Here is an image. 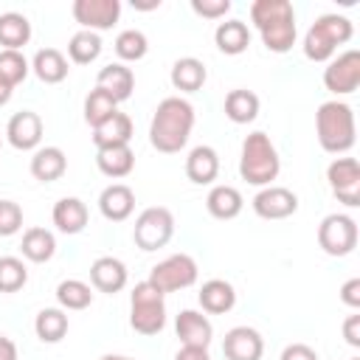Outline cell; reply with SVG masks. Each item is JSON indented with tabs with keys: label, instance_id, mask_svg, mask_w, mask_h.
Instances as JSON below:
<instances>
[{
	"label": "cell",
	"instance_id": "obj_6",
	"mask_svg": "<svg viewBox=\"0 0 360 360\" xmlns=\"http://www.w3.org/2000/svg\"><path fill=\"white\" fill-rule=\"evenodd\" d=\"M166 295L149 284V281H138L129 292V326L138 335H158L166 326Z\"/></svg>",
	"mask_w": 360,
	"mask_h": 360
},
{
	"label": "cell",
	"instance_id": "obj_31",
	"mask_svg": "<svg viewBox=\"0 0 360 360\" xmlns=\"http://www.w3.org/2000/svg\"><path fill=\"white\" fill-rule=\"evenodd\" d=\"M31 39V22L20 11L0 14V45L3 51H22Z\"/></svg>",
	"mask_w": 360,
	"mask_h": 360
},
{
	"label": "cell",
	"instance_id": "obj_2",
	"mask_svg": "<svg viewBox=\"0 0 360 360\" xmlns=\"http://www.w3.org/2000/svg\"><path fill=\"white\" fill-rule=\"evenodd\" d=\"M250 22L256 25L264 48L270 53H287L295 45V11L290 0H253Z\"/></svg>",
	"mask_w": 360,
	"mask_h": 360
},
{
	"label": "cell",
	"instance_id": "obj_41",
	"mask_svg": "<svg viewBox=\"0 0 360 360\" xmlns=\"http://www.w3.org/2000/svg\"><path fill=\"white\" fill-rule=\"evenodd\" d=\"M191 11L205 20H219L231 11V0H191Z\"/></svg>",
	"mask_w": 360,
	"mask_h": 360
},
{
	"label": "cell",
	"instance_id": "obj_46",
	"mask_svg": "<svg viewBox=\"0 0 360 360\" xmlns=\"http://www.w3.org/2000/svg\"><path fill=\"white\" fill-rule=\"evenodd\" d=\"M17 357H20L17 354V343L11 338L0 335V360H17Z\"/></svg>",
	"mask_w": 360,
	"mask_h": 360
},
{
	"label": "cell",
	"instance_id": "obj_39",
	"mask_svg": "<svg viewBox=\"0 0 360 360\" xmlns=\"http://www.w3.org/2000/svg\"><path fill=\"white\" fill-rule=\"evenodd\" d=\"M28 70H31V65L22 56V51H0V79L8 87H17L28 76Z\"/></svg>",
	"mask_w": 360,
	"mask_h": 360
},
{
	"label": "cell",
	"instance_id": "obj_26",
	"mask_svg": "<svg viewBox=\"0 0 360 360\" xmlns=\"http://www.w3.org/2000/svg\"><path fill=\"white\" fill-rule=\"evenodd\" d=\"M169 79H172V87L174 90H180V93H197L205 84L208 70H205V65L197 56H180L172 65Z\"/></svg>",
	"mask_w": 360,
	"mask_h": 360
},
{
	"label": "cell",
	"instance_id": "obj_34",
	"mask_svg": "<svg viewBox=\"0 0 360 360\" xmlns=\"http://www.w3.org/2000/svg\"><path fill=\"white\" fill-rule=\"evenodd\" d=\"M56 301L62 309H87L93 304V287L82 278H65L56 284Z\"/></svg>",
	"mask_w": 360,
	"mask_h": 360
},
{
	"label": "cell",
	"instance_id": "obj_24",
	"mask_svg": "<svg viewBox=\"0 0 360 360\" xmlns=\"http://www.w3.org/2000/svg\"><path fill=\"white\" fill-rule=\"evenodd\" d=\"M31 70H34L37 79L45 82V84H59V82H65L68 73H70L68 56H65L62 51H56V48H39V51L34 53V59H31Z\"/></svg>",
	"mask_w": 360,
	"mask_h": 360
},
{
	"label": "cell",
	"instance_id": "obj_44",
	"mask_svg": "<svg viewBox=\"0 0 360 360\" xmlns=\"http://www.w3.org/2000/svg\"><path fill=\"white\" fill-rule=\"evenodd\" d=\"M343 338L349 346H354V349L360 346V315H349L343 321Z\"/></svg>",
	"mask_w": 360,
	"mask_h": 360
},
{
	"label": "cell",
	"instance_id": "obj_42",
	"mask_svg": "<svg viewBox=\"0 0 360 360\" xmlns=\"http://www.w3.org/2000/svg\"><path fill=\"white\" fill-rule=\"evenodd\" d=\"M278 360H318V352L307 343H290Z\"/></svg>",
	"mask_w": 360,
	"mask_h": 360
},
{
	"label": "cell",
	"instance_id": "obj_25",
	"mask_svg": "<svg viewBox=\"0 0 360 360\" xmlns=\"http://www.w3.org/2000/svg\"><path fill=\"white\" fill-rule=\"evenodd\" d=\"M68 172V158L59 146H39L31 155V174L39 183H53Z\"/></svg>",
	"mask_w": 360,
	"mask_h": 360
},
{
	"label": "cell",
	"instance_id": "obj_10",
	"mask_svg": "<svg viewBox=\"0 0 360 360\" xmlns=\"http://www.w3.org/2000/svg\"><path fill=\"white\" fill-rule=\"evenodd\" d=\"M323 87L335 96H349L360 87V51L349 48L329 59L323 68Z\"/></svg>",
	"mask_w": 360,
	"mask_h": 360
},
{
	"label": "cell",
	"instance_id": "obj_18",
	"mask_svg": "<svg viewBox=\"0 0 360 360\" xmlns=\"http://www.w3.org/2000/svg\"><path fill=\"white\" fill-rule=\"evenodd\" d=\"M98 211L110 222H124L135 211V191L127 183H110L98 194Z\"/></svg>",
	"mask_w": 360,
	"mask_h": 360
},
{
	"label": "cell",
	"instance_id": "obj_20",
	"mask_svg": "<svg viewBox=\"0 0 360 360\" xmlns=\"http://www.w3.org/2000/svg\"><path fill=\"white\" fill-rule=\"evenodd\" d=\"M197 298H200L202 312H208V315H225V312H231L236 307V290L225 278H208V281H202Z\"/></svg>",
	"mask_w": 360,
	"mask_h": 360
},
{
	"label": "cell",
	"instance_id": "obj_14",
	"mask_svg": "<svg viewBox=\"0 0 360 360\" xmlns=\"http://www.w3.org/2000/svg\"><path fill=\"white\" fill-rule=\"evenodd\" d=\"M253 211L262 219H287L298 211V197L284 186H264L253 197Z\"/></svg>",
	"mask_w": 360,
	"mask_h": 360
},
{
	"label": "cell",
	"instance_id": "obj_38",
	"mask_svg": "<svg viewBox=\"0 0 360 360\" xmlns=\"http://www.w3.org/2000/svg\"><path fill=\"white\" fill-rule=\"evenodd\" d=\"M28 281V267L17 256H0V292H17Z\"/></svg>",
	"mask_w": 360,
	"mask_h": 360
},
{
	"label": "cell",
	"instance_id": "obj_16",
	"mask_svg": "<svg viewBox=\"0 0 360 360\" xmlns=\"http://www.w3.org/2000/svg\"><path fill=\"white\" fill-rule=\"evenodd\" d=\"M127 264L115 256H98L93 264H90V287L98 290V292H107V295H115L127 287Z\"/></svg>",
	"mask_w": 360,
	"mask_h": 360
},
{
	"label": "cell",
	"instance_id": "obj_11",
	"mask_svg": "<svg viewBox=\"0 0 360 360\" xmlns=\"http://www.w3.org/2000/svg\"><path fill=\"white\" fill-rule=\"evenodd\" d=\"M326 180H329L332 194L343 205H349V208L360 205V163H357V158H335L326 169Z\"/></svg>",
	"mask_w": 360,
	"mask_h": 360
},
{
	"label": "cell",
	"instance_id": "obj_9",
	"mask_svg": "<svg viewBox=\"0 0 360 360\" xmlns=\"http://www.w3.org/2000/svg\"><path fill=\"white\" fill-rule=\"evenodd\" d=\"M318 245L326 256H349L357 248V222L349 214H329L318 225Z\"/></svg>",
	"mask_w": 360,
	"mask_h": 360
},
{
	"label": "cell",
	"instance_id": "obj_29",
	"mask_svg": "<svg viewBox=\"0 0 360 360\" xmlns=\"http://www.w3.org/2000/svg\"><path fill=\"white\" fill-rule=\"evenodd\" d=\"M214 42L225 56H239L250 45V28L242 20H225L214 31Z\"/></svg>",
	"mask_w": 360,
	"mask_h": 360
},
{
	"label": "cell",
	"instance_id": "obj_43",
	"mask_svg": "<svg viewBox=\"0 0 360 360\" xmlns=\"http://www.w3.org/2000/svg\"><path fill=\"white\" fill-rule=\"evenodd\" d=\"M340 301L352 309H360V278H349L340 287Z\"/></svg>",
	"mask_w": 360,
	"mask_h": 360
},
{
	"label": "cell",
	"instance_id": "obj_23",
	"mask_svg": "<svg viewBox=\"0 0 360 360\" xmlns=\"http://www.w3.org/2000/svg\"><path fill=\"white\" fill-rule=\"evenodd\" d=\"M129 141H132V118L127 112H115L107 121H101L98 127H93V143H96V149L129 146Z\"/></svg>",
	"mask_w": 360,
	"mask_h": 360
},
{
	"label": "cell",
	"instance_id": "obj_47",
	"mask_svg": "<svg viewBox=\"0 0 360 360\" xmlns=\"http://www.w3.org/2000/svg\"><path fill=\"white\" fill-rule=\"evenodd\" d=\"M11 93H14V87H8V84H6L3 79H0V107L11 101Z\"/></svg>",
	"mask_w": 360,
	"mask_h": 360
},
{
	"label": "cell",
	"instance_id": "obj_33",
	"mask_svg": "<svg viewBox=\"0 0 360 360\" xmlns=\"http://www.w3.org/2000/svg\"><path fill=\"white\" fill-rule=\"evenodd\" d=\"M259 115V96L253 90L236 87L225 96V118L233 124H250Z\"/></svg>",
	"mask_w": 360,
	"mask_h": 360
},
{
	"label": "cell",
	"instance_id": "obj_12",
	"mask_svg": "<svg viewBox=\"0 0 360 360\" xmlns=\"http://www.w3.org/2000/svg\"><path fill=\"white\" fill-rule=\"evenodd\" d=\"M73 20L84 31H107L121 17V0H73Z\"/></svg>",
	"mask_w": 360,
	"mask_h": 360
},
{
	"label": "cell",
	"instance_id": "obj_22",
	"mask_svg": "<svg viewBox=\"0 0 360 360\" xmlns=\"http://www.w3.org/2000/svg\"><path fill=\"white\" fill-rule=\"evenodd\" d=\"M219 174V155L214 146H194L186 158V177L197 186H211Z\"/></svg>",
	"mask_w": 360,
	"mask_h": 360
},
{
	"label": "cell",
	"instance_id": "obj_4",
	"mask_svg": "<svg viewBox=\"0 0 360 360\" xmlns=\"http://www.w3.org/2000/svg\"><path fill=\"white\" fill-rule=\"evenodd\" d=\"M281 172V158L264 132H250L242 141V155H239V174L250 186H273V180Z\"/></svg>",
	"mask_w": 360,
	"mask_h": 360
},
{
	"label": "cell",
	"instance_id": "obj_1",
	"mask_svg": "<svg viewBox=\"0 0 360 360\" xmlns=\"http://www.w3.org/2000/svg\"><path fill=\"white\" fill-rule=\"evenodd\" d=\"M191 129H194V107L180 96H169L155 107L149 124V143L163 155H174L188 143Z\"/></svg>",
	"mask_w": 360,
	"mask_h": 360
},
{
	"label": "cell",
	"instance_id": "obj_35",
	"mask_svg": "<svg viewBox=\"0 0 360 360\" xmlns=\"http://www.w3.org/2000/svg\"><path fill=\"white\" fill-rule=\"evenodd\" d=\"M68 56L73 65H90L101 56V37L96 31H76L68 42Z\"/></svg>",
	"mask_w": 360,
	"mask_h": 360
},
{
	"label": "cell",
	"instance_id": "obj_36",
	"mask_svg": "<svg viewBox=\"0 0 360 360\" xmlns=\"http://www.w3.org/2000/svg\"><path fill=\"white\" fill-rule=\"evenodd\" d=\"M115 112H118V101L110 93H104L101 87H93L87 93V98H84V121L90 127H98L101 121H107Z\"/></svg>",
	"mask_w": 360,
	"mask_h": 360
},
{
	"label": "cell",
	"instance_id": "obj_3",
	"mask_svg": "<svg viewBox=\"0 0 360 360\" xmlns=\"http://www.w3.org/2000/svg\"><path fill=\"white\" fill-rule=\"evenodd\" d=\"M315 135L323 152L329 155H343L354 146L357 141V124H354V110L346 101H323L315 112Z\"/></svg>",
	"mask_w": 360,
	"mask_h": 360
},
{
	"label": "cell",
	"instance_id": "obj_30",
	"mask_svg": "<svg viewBox=\"0 0 360 360\" xmlns=\"http://www.w3.org/2000/svg\"><path fill=\"white\" fill-rule=\"evenodd\" d=\"M20 250H22V256H25L28 262L42 264V262H51V259H53V253H56V239H53V233H51L48 228L34 225V228H28V231L22 233Z\"/></svg>",
	"mask_w": 360,
	"mask_h": 360
},
{
	"label": "cell",
	"instance_id": "obj_45",
	"mask_svg": "<svg viewBox=\"0 0 360 360\" xmlns=\"http://www.w3.org/2000/svg\"><path fill=\"white\" fill-rule=\"evenodd\" d=\"M174 360H211V354H208V349H197V346H183L177 354H174Z\"/></svg>",
	"mask_w": 360,
	"mask_h": 360
},
{
	"label": "cell",
	"instance_id": "obj_8",
	"mask_svg": "<svg viewBox=\"0 0 360 360\" xmlns=\"http://www.w3.org/2000/svg\"><path fill=\"white\" fill-rule=\"evenodd\" d=\"M197 276H200V267L194 262V256L188 253H172L166 256L163 262H158L152 270H149V284H155L163 295L166 292H177V290H186L191 284H197Z\"/></svg>",
	"mask_w": 360,
	"mask_h": 360
},
{
	"label": "cell",
	"instance_id": "obj_48",
	"mask_svg": "<svg viewBox=\"0 0 360 360\" xmlns=\"http://www.w3.org/2000/svg\"><path fill=\"white\" fill-rule=\"evenodd\" d=\"M98 360H135V357H127V354H104Z\"/></svg>",
	"mask_w": 360,
	"mask_h": 360
},
{
	"label": "cell",
	"instance_id": "obj_21",
	"mask_svg": "<svg viewBox=\"0 0 360 360\" xmlns=\"http://www.w3.org/2000/svg\"><path fill=\"white\" fill-rule=\"evenodd\" d=\"M96 87H101L104 93H110V96L121 104V101H127V98L132 96V90H135V73H132L127 65H121V62H110V65H104V68L98 70Z\"/></svg>",
	"mask_w": 360,
	"mask_h": 360
},
{
	"label": "cell",
	"instance_id": "obj_13",
	"mask_svg": "<svg viewBox=\"0 0 360 360\" xmlns=\"http://www.w3.org/2000/svg\"><path fill=\"white\" fill-rule=\"evenodd\" d=\"M6 141L20 152H37L42 143V118L34 110H20L6 124Z\"/></svg>",
	"mask_w": 360,
	"mask_h": 360
},
{
	"label": "cell",
	"instance_id": "obj_7",
	"mask_svg": "<svg viewBox=\"0 0 360 360\" xmlns=\"http://www.w3.org/2000/svg\"><path fill=\"white\" fill-rule=\"evenodd\" d=\"M174 236V214L166 208V205H152V208H143L138 217H135V225H132V239L141 250H158V248H166Z\"/></svg>",
	"mask_w": 360,
	"mask_h": 360
},
{
	"label": "cell",
	"instance_id": "obj_37",
	"mask_svg": "<svg viewBox=\"0 0 360 360\" xmlns=\"http://www.w3.org/2000/svg\"><path fill=\"white\" fill-rule=\"evenodd\" d=\"M146 51H149V39H146V34L138 31V28H127V31H121V34L115 37V53H118L121 65H124V62H138V59H143Z\"/></svg>",
	"mask_w": 360,
	"mask_h": 360
},
{
	"label": "cell",
	"instance_id": "obj_50",
	"mask_svg": "<svg viewBox=\"0 0 360 360\" xmlns=\"http://www.w3.org/2000/svg\"><path fill=\"white\" fill-rule=\"evenodd\" d=\"M352 360H360V357H352Z\"/></svg>",
	"mask_w": 360,
	"mask_h": 360
},
{
	"label": "cell",
	"instance_id": "obj_32",
	"mask_svg": "<svg viewBox=\"0 0 360 360\" xmlns=\"http://www.w3.org/2000/svg\"><path fill=\"white\" fill-rule=\"evenodd\" d=\"M68 326H70V321L62 307H45L34 318V332L42 343H59L68 335Z\"/></svg>",
	"mask_w": 360,
	"mask_h": 360
},
{
	"label": "cell",
	"instance_id": "obj_40",
	"mask_svg": "<svg viewBox=\"0 0 360 360\" xmlns=\"http://www.w3.org/2000/svg\"><path fill=\"white\" fill-rule=\"evenodd\" d=\"M22 228V208L14 200H0V236H14Z\"/></svg>",
	"mask_w": 360,
	"mask_h": 360
},
{
	"label": "cell",
	"instance_id": "obj_28",
	"mask_svg": "<svg viewBox=\"0 0 360 360\" xmlns=\"http://www.w3.org/2000/svg\"><path fill=\"white\" fill-rule=\"evenodd\" d=\"M96 166L104 177L121 180L135 169V152L129 146H107V149H96Z\"/></svg>",
	"mask_w": 360,
	"mask_h": 360
},
{
	"label": "cell",
	"instance_id": "obj_19",
	"mask_svg": "<svg viewBox=\"0 0 360 360\" xmlns=\"http://www.w3.org/2000/svg\"><path fill=\"white\" fill-rule=\"evenodd\" d=\"M51 219L56 225V231L73 236V233H82L87 228V219H90V211L87 205L79 200V197H62L53 202V211H51Z\"/></svg>",
	"mask_w": 360,
	"mask_h": 360
},
{
	"label": "cell",
	"instance_id": "obj_17",
	"mask_svg": "<svg viewBox=\"0 0 360 360\" xmlns=\"http://www.w3.org/2000/svg\"><path fill=\"white\" fill-rule=\"evenodd\" d=\"M174 332L183 346H197V349H208L211 338H214V326H211L208 315H202L197 309H183L174 318Z\"/></svg>",
	"mask_w": 360,
	"mask_h": 360
},
{
	"label": "cell",
	"instance_id": "obj_49",
	"mask_svg": "<svg viewBox=\"0 0 360 360\" xmlns=\"http://www.w3.org/2000/svg\"><path fill=\"white\" fill-rule=\"evenodd\" d=\"M0 146H3V138H0Z\"/></svg>",
	"mask_w": 360,
	"mask_h": 360
},
{
	"label": "cell",
	"instance_id": "obj_5",
	"mask_svg": "<svg viewBox=\"0 0 360 360\" xmlns=\"http://www.w3.org/2000/svg\"><path fill=\"white\" fill-rule=\"evenodd\" d=\"M354 37V25L343 14H321L304 34V56L309 62H329L340 45Z\"/></svg>",
	"mask_w": 360,
	"mask_h": 360
},
{
	"label": "cell",
	"instance_id": "obj_27",
	"mask_svg": "<svg viewBox=\"0 0 360 360\" xmlns=\"http://www.w3.org/2000/svg\"><path fill=\"white\" fill-rule=\"evenodd\" d=\"M205 208H208V214H211L214 219H236V217L242 214V208H245V200H242L239 188L222 183V186H214V188L208 191Z\"/></svg>",
	"mask_w": 360,
	"mask_h": 360
},
{
	"label": "cell",
	"instance_id": "obj_15",
	"mask_svg": "<svg viewBox=\"0 0 360 360\" xmlns=\"http://www.w3.org/2000/svg\"><path fill=\"white\" fill-rule=\"evenodd\" d=\"M222 354L225 360H262L264 340L253 326H233L225 332Z\"/></svg>",
	"mask_w": 360,
	"mask_h": 360
}]
</instances>
